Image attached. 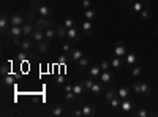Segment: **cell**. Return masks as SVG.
<instances>
[{"instance_id": "obj_1", "label": "cell", "mask_w": 158, "mask_h": 117, "mask_svg": "<svg viewBox=\"0 0 158 117\" xmlns=\"http://www.w3.org/2000/svg\"><path fill=\"white\" fill-rule=\"evenodd\" d=\"M79 40H81V32H79V29L76 27H71V29H68V33H67V41H70V43H73V44H76V43H79Z\"/></svg>"}, {"instance_id": "obj_2", "label": "cell", "mask_w": 158, "mask_h": 117, "mask_svg": "<svg viewBox=\"0 0 158 117\" xmlns=\"http://www.w3.org/2000/svg\"><path fill=\"white\" fill-rule=\"evenodd\" d=\"M144 8H152L150 0H138V2L131 3V11H135V13H141Z\"/></svg>"}, {"instance_id": "obj_3", "label": "cell", "mask_w": 158, "mask_h": 117, "mask_svg": "<svg viewBox=\"0 0 158 117\" xmlns=\"http://www.w3.org/2000/svg\"><path fill=\"white\" fill-rule=\"evenodd\" d=\"M35 27L40 29V30H46V29H49V27H54V22H52L51 18H48V19L40 18V19L35 22Z\"/></svg>"}, {"instance_id": "obj_4", "label": "cell", "mask_w": 158, "mask_h": 117, "mask_svg": "<svg viewBox=\"0 0 158 117\" xmlns=\"http://www.w3.org/2000/svg\"><path fill=\"white\" fill-rule=\"evenodd\" d=\"M8 38H15V36H22V25H10L6 30Z\"/></svg>"}, {"instance_id": "obj_5", "label": "cell", "mask_w": 158, "mask_h": 117, "mask_svg": "<svg viewBox=\"0 0 158 117\" xmlns=\"http://www.w3.org/2000/svg\"><path fill=\"white\" fill-rule=\"evenodd\" d=\"M128 52H127V44L123 43V41H117V44H115V48H114V56L115 57H123V56H127Z\"/></svg>"}, {"instance_id": "obj_6", "label": "cell", "mask_w": 158, "mask_h": 117, "mask_svg": "<svg viewBox=\"0 0 158 117\" xmlns=\"http://www.w3.org/2000/svg\"><path fill=\"white\" fill-rule=\"evenodd\" d=\"M38 16L40 18H43V19H48V18H51V15H52V10H51V6L49 5H46V3H41V6L38 8Z\"/></svg>"}, {"instance_id": "obj_7", "label": "cell", "mask_w": 158, "mask_h": 117, "mask_svg": "<svg viewBox=\"0 0 158 117\" xmlns=\"http://www.w3.org/2000/svg\"><path fill=\"white\" fill-rule=\"evenodd\" d=\"M120 108H122V111H123V114H130L131 111H133L136 106H135V103H133V100H130V98H127V100H122V103H120Z\"/></svg>"}, {"instance_id": "obj_8", "label": "cell", "mask_w": 158, "mask_h": 117, "mask_svg": "<svg viewBox=\"0 0 158 117\" xmlns=\"http://www.w3.org/2000/svg\"><path fill=\"white\" fill-rule=\"evenodd\" d=\"M33 46H35V41L32 40V38H24L22 40V43H21V49L22 51H25V52H32V49H33Z\"/></svg>"}, {"instance_id": "obj_9", "label": "cell", "mask_w": 158, "mask_h": 117, "mask_svg": "<svg viewBox=\"0 0 158 117\" xmlns=\"http://www.w3.org/2000/svg\"><path fill=\"white\" fill-rule=\"evenodd\" d=\"M35 29H36V27H35V24H33L32 21H25V24L22 25V33H24V36H30Z\"/></svg>"}, {"instance_id": "obj_10", "label": "cell", "mask_w": 158, "mask_h": 117, "mask_svg": "<svg viewBox=\"0 0 158 117\" xmlns=\"http://www.w3.org/2000/svg\"><path fill=\"white\" fill-rule=\"evenodd\" d=\"M98 79H100L103 84H112L115 77H114V74H112V73H109V71H103V73L100 74Z\"/></svg>"}, {"instance_id": "obj_11", "label": "cell", "mask_w": 158, "mask_h": 117, "mask_svg": "<svg viewBox=\"0 0 158 117\" xmlns=\"http://www.w3.org/2000/svg\"><path fill=\"white\" fill-rule=\"evenodd\" d=\"M30 38L38 44L40 41H43V40H46V36H44V30H40V29H35L33 30V33L30 35Z\"/></svg>"}, {"instance_id": "obj_12", "label": "cell", "mask_w": 158, "mask_h": 117, "mask_svg": "<svg viewBox=\"0 0 158 117\" xmlns=\"http://www.w3.org/2000/svg\"><path fill=\"white\" fill-rule=\"evenodd\" d=\"M84 57V51L82 49H79V48H73L71 49V52H70V59L73 62H77L79 59H82Z\"/></svg>"}, {"instance_id": "obj_13", "label": "cell", "mask_w": 158, "mask_h": 117, "mask_svg": "<svg viewBox=\"0 0 158 117\" xmlns=\"http://www.w3.org/2000/svg\"><path fill=\"white\" fill-rule=\"evenodd\" d=\"M82 114H84V117H94L97 114V106H94V105L82 106Z\"/></svg>"}, {"instance_id": "obj_14", "label": "cell", "mask_w": 158, "mask_h": 117, "mask_svg": "<svg viewBox=\"0 0 158 117\" xmlns=\"http://www.w3.org/2000/svg\"><path fill=\"white\" fill-rule=\"evenodd\" d=\"M89 67H90V59L85 57V56L76 62V68H77L79 71H81V70H85V68H89Z\"/></svg>"}, {"instance_id": "obj_15", "label": "cell", "mask_w": 158, "mask_h": 117, "mask_svg": "<svg viewBox=\"0 0 158 117\" xmlns=\"http://www.w3.org/2000/svg\"><path fill=\"white\" fill-rule=\"evenodd\" d=\"M10 22H11V25H24V24H25V19H24L21 15L15 13V15L10 16Z\"/></svg>"}, {"instance_id": "obj_16", "label": "cell", "mask_w": 158, "mask_h": 117, "mask_svg": "<svg viewBox=\"0 0 158 117\" xmlns=\"http://www.w3.org/2000/svg\"><path fill=\"white\" fill-rule=\"evenodd\" d=\"M101 73H103V70H101L100 65H94V67H89V74H90L92 77H95V79H98Z\"/></svg>"}, {"instance_id": "obj_17", "label": "cell", "mask_w": 158, "mask_h": 117, "mask_svg": "<svg viewBox=\"0 0 158 117\" xmlns=\"http://www.w3.org/2000/svg\"><path fill=\"white\" fill-rule=\"evenodd\" d=\"M44 36H46L48 41H54L56 38H57V30L54 27H49V29L44 30Z\"/></svg>"}, {"instance_id": "obj_18", "label": "cell", "mask_w": 158, "mask_h": 117, "mask_svg": "<svg viewBox=\"0 0 158 117\" xmlns=\"http://www.w3.org/2000/svg\"><path fill=\"white\" fill-rule=\"evenodd\" d=\"M8 24H11V22H10V18L3 13L2 18H0V29H2V32H3V33H6V30H8V27H10Z\"/></svg>"}, {"instance_id": "obj_19", "label": "cell", "mask_w": 158, "mask_h": 117, "mask_svg": "<svg viewBox=\"0 0 158 117\" xmlns=\"http://www.w3.org/2000/svg\"><path fill=\"white\" fill-rule=\"evenodd\" d=\"M81 30L85 33V35H90L92 32H94V24H92V21H84L82 22V25H81Z\"/></svg>"}, {"instance_id": "obj_20", "label": "cell", "mask_w": 158, "mask_h": 117, "mask_svg": "<svg viewBox=\"0 0 158 117\" xmlns=\"http://www.w3.org/2000/svg\"><path fill=\"white\" fill-rule=\"evenodd\" d=\"M125 57H127V67H135L138 62V56L135 52H128Z\"/></svg>"}, {"instance_id": "obj_21", "label": "cell", "mask_w": 158, "mask_h": 117, "mask_svg": "<svg viewBox=\"0 0 158 117\" xmlns=\"http://www.w3.org/2000/svg\"><path fill=\"white\" fill-rule=\"evenodd\" d=\"M63 114V106L62 105H54V106H51V115H54V117H60Z\"/></svg>"}, {"instance_id": "obj_22", "label": "cell", "mask_w": 158, "mask_h": 117, "mask_svg": "<svg viewBox=\"0 0 158 117\" xmlns=\"http://www.w3.org/2000/svg\"><path fill=\"white\" fill-rule=\"evenodd\" d=\"M97 16H98V13L95 11V10H84V18L87 19V21H95L97 19Z\"/></svg>"}, {"instance_id": "obj_23", "label": "cell", "mask_w": 158, "mask_h": 117, "mask_svg": "<svg viewBox=\"0 0 158 117\" xmlns=\"http://www.w3.org/2000/svg\"><path fill=\"white\" fill-rule=\"evenodd\" d=\"M111 65H112V68H117V70H120L122 67H123V60H122V57H112L111 59Z\"/></svg>"}, {"instance_id": "obj_24", "label": "cell", "mask_w": 158, "mask_h": 117, "mask_svg": "<svg viewBox=\"0 0 158 117\" xmlns=\"http://www.w3.org/2000/svg\"><path fill=\"white\" fill-rule=\"evenodd\" d=\"M56 30H57V38H60V40H65V38H67L68 29L65 27V25H59V27H57Z\"/></svg>"}, {"instance_id": "obj_25", "label": "cell", "mask_w": 158, "mask_h": 117, "mask_svg": "<svg viewBox=\"0 0 158 117\" xmlns=\"http://www.w3.org/2000/svg\"><path fill=\"white\" fill-rule=\"evenodd\" d=\"M49 43H51V41H48V40L40 41V43H38V51H40V52H41V54H46L48 51H49Z\"/></svg>"}, {"instance_id": "obj_26", "label": "cell", "mask_w": 158, "mask_h": 117, "mask_svg": "<svg viewBox=\"0 0 158 117\" xmlns=\"http://www.w3.org/2000/svg\"><path fill=\"white\" fill-rule=\"evenodd\" d=\"M117 95L120 97L122 100H127V98L130 97V89H128V87H120V89L117 90Z\"/></svg>"}, {"instance_id": "obj_27", "label": "cell", "mask_w": 158, "mask_h": 117, "mask_svg": "<svg viewBox=\"0 0 158 117\" xmlns=\"http://www.w3.org/2000/svg\"><path fill=\"white\" fill-rule=\"evenodd\" d=\"M90 92L94 94V95H103V86H101V84H98V82H95L94 86H92Z\"/></svg>"}, {"instance_id": "obj_28", "label": "cell", "mask_w": 158, "mask_h": 117, "mask_svg": "<svg viewBox=\"0 0 158 117\" xmlns=\"http://www.w3.org/2000/svg\"><path fill=\"white\" fill-rule=\"evenodd\" d=\"M84 90H85V87H84V84H82V82H77V84H74V86H73V92H74L76 95L84 94Z\"/></svg>"}, {"instance_id": "obj_29", "label": "cell", "mask_w": 158, "mask_h": 117, "mask_svg": "<svg viewBox=\"0 0 158 117\" xmlns=\"http://www.w3.org/2000/svg\"><path fill=\"white\" fill-rule=\"evenodd\" d=\"M141 94H142V95H146V97H150V94H152V89L149 87V84H146V82H141Z\"/></svg>"}, {"instance_id": "obj_30", "label": "cell", "mask_w": 158, "mask_h": 117, "mask_svg": "<svg viewBox=\"0 0 158 117\" xmlns=\"http://www.w3.org/2000/svg\"><path fill=\"white\" fill-rule=\"evenodd\" d=\"M114 97H117V90L114 89V87H111V89H108L106 90V94H104V98H106L108 101H111Z\"/></svg>"}, {"instance_id": "obj_31", "label": "cell", "mask_w": 158, "mask_h": 117, "mask_svg": "<svg viewBox=\"0 0 158 117\" xmlns=\"http://www.w3.org/2000/svg\"><path fill=\"white\" fill-rule=\"evenodd\" d=\"M41 3H43V0H30V2H29L32 11H38V8L41 6Z\"/></svg>"}, {"instance_id": "obj_32", "label": "cell", "mask_w": 158, "mask_h": 117, "mask_svg": "<svg viewBox=\"0 0 158 117\" xmlns=\"http://www.w3.org/2000/svg\"><path fill=\"white\" fill-rule=\"evenodd\" d=\"M141 18H142V21H149L150 18H152V13H150V8H144L141 13Z\"/></svg>"}, {"instance_id": "obj_33", "label": "cell", "mask_w": 158, "mask_h": 117, "mask_svg": "<svg viewBox=\"0 0 158 117\" xmlns=\"http://www.w3.org/2000/svg\"><path fill=\"white\" fill-rule=\"evenodd\" d=\"M95 81H97L95 77H92V76H89L87 79H85V81L82 82V84H84V87H85V90H90V89H92V86L95 84Z\"/></svg>"}, {"instance_id": "obj_34", "label": "cell", "mask_w": 158, "mask_h": 117, "mask_svg": "<svg viewBox=\"0 0 158 117\" xmlns=\"http://www.w3.org/2000/svg\"><path fill=\"white\" fill-rule=\"evenodd\" d=\"M15 84V76H11V74H6L3 76V86L8 87V86H13Z\"/></svg>"}, {"instance_id": "obj_35", "label": "cell", "mask_w": 158, "mask_h": 117, "mask_svg": "<svg viewBox=\"0 0 158 117\" xmlns=\"http://www.w3.org/2000/svg\"><path fill=\"white\" fill-rule=\"evenodd\" d=\"M109 103H111V108H120V103H122V98H120V97L117 95V97H114V98H112V100H111Z\"/></svg>"}, {"instance_id": "obj_36", "label": "cell", "mask_w": 158, "mask_h": 117, "mask_svg": "<svg viewBox=\"0 0 158 117\" xmlns=\"http://www.w3.org/2000/svg\"><path fill=\"white\" fill-rule=\"evenodd\" d=\"M63 25H65V27H67V29H71V27H74V19L73 18H70V16H67V18H65V21H63Z\"/></svg>"}, {"instance_id": "obj_37", "label": "cell", "mask_w": 158, "mask_h": 117, "mask_svg": "<svg viewBox=\"0 0 158 117\" xmlns=\"http://www.w3.org/2000/svg\"><path fill=\"white\" fill-rule=\"evenodd\" d=\"M71 59H70V54H65L63 52V56H60L59 59H57V62L60 63V65H65V63H67V62H70Z\"/></svg>"}, {"instance_id": "obj_38", "label": "cell", "mask_w": 158, "mask_h": 117, "mask_svg": "<svg viewBox=\"0 0 158 117\" xmlns=\"http://www.w3.org/2000/svg\"><path fill=\"white\" fill-rule=\"evenodd\" d=\"M135 115H136V117H147V115H149V112H147L146 109H144V108H138V109L135 111Z\"/></svg>"}, {"instance_id": "obj_39", "label": "cell", "mask_w": 158, "mask_h": 117, "mask_svg": "<svg viewBox=\"0 0 158 117\" xmlns=\"http://www.w3.org/2000/svg\"><path fill=\"white\" fill-rule=\"evenodd\" d=\"M100 67H101V70H103V71H109L112 65H111V62H108V60H103V62L100 63Z\"/></svg>"}, {"instance_id": "obj_40", "label": "cell", "mask_w": 158, "mask_h": 117, "mask_svg": "<svg viewBox=\"0 0 158 117\" xmlns=\"http://www.w3.org/2000/svg\"><path fill=\"white\" fill-rule=\"evenodd\" d=\"M71 49H73V43H70V41H65L63 43V52L65 54H70Z\"/></svg>"}, {"instance_id": "obj_41", "label": "cell", "mask_w": 158, "mask_h": 117, "mask_svg": "<svg viewBox=\"0 0 158 117\" xmlns=\"http://www.w3.org/2000/svg\"><path fill=\"white\" fill-rule=\"evenodd\" d=\"M10 67H11L10 63H3V65H2V68H0V71H2V74H3V76L10 74Z\"/></svg>"}, {"instance_id": "obj_42", "label": "cell", "mask_w": 158, "mask_h": 117, "mask_svg": "<svg viewBox=\"0 0 158 117\" xmlns=\"http://www.w3.org/2000/svg\"><path fill=\"white\" fill-rule=\"evenodd\" d=\"M29 56H30V52H25V51H22V52L18 56V60H21V62H25L29 59Z\"/></svg>"}, {"instance_id": "obj_43", "label": "cell", "mask_w": 158, "mask_h": 117, "mask_svg": "<svg viewBox=\"0 0 158 117\" xmlns=\"http://www.w3.org/2000/svg\"><path fill=\"white\" fill-rule=\"evenodd\" d=\"M76 98V94L73 92V90H71V92H65V100H67V101H73Z\"/></svg>"}, {"instance_id": "obj_44", "label": "cell", "mask_w": 158, "mask_h": 117, "mask_svg": "<svg viewBox=\"0 0 158 117\" xmlns=\"http://www.w3.org/2000/svg\"><path fill=\"white\" fill-rule=\"evenodd\" d=\"M142 73V67H133V68H131V74H133V76H139Z\"/></svg>"}, {"instance_id": "obj_45", "label": "cell", "mask_w": 158, "mask_h": 117, "mask_svg": "<svg viewBox=\"0 0 158 117\" xmlns=\"http://www.w3.org/2000/svg\"><path fill=\"white\" fill-rule=\"evenodd\" d=\"M131 87H133V90H135V92L136 94H141V82H133V86H131Z\"/></svg>"}, {"instance_id": "obj_46", "label": "cell", "mask_w": 158, "mask_h": 117, "mask_svg": "<svg viewBox=\"0 0 158 117\" xmlns=\"http://www.w3.org/2000/svg\"><path fill=\"white\" fill-rule=\"evenodd\" d=\"M92 6V0H82V8L84 10H89Z\"/></svg>"}, {"instance_id": "obj_47", "label": "cell", "mask_w": 158, "mask_h": 117, "mask_svg": "<svg viewBox=\"0 0 158 117\" xmlns=\"http://www.w3.org/2000/svg\"><path fill=\"white\" fill-rule=\"evenodd\" d=\"M73 115H74V117H82V115H84V114H82V109H74V111H73Z\"/></svg>"}, {"instance_id": "obj_48", "label": "cell", "mask_w": 158, "mask_h": 117, "mask_svg": "<svg viewBox=\"0 0 158 117\" xmlns=\"http://www.w3.org/2000/svg\"><path fill=\"white\" fill-rule=\"evenodd\" d=\"M73 90V86H65V92H71Z\"/></svg>"}, {"instance_id": "obj_49", "label": "cell", "mask_w": 158, "mask_h": 117, "mask_svg": "<svg viewBox=\"0 0 158 117\" xmlns=\"http://www.w3.org/2000/svg\"><path fill=\"white\" fill-rule=\"evenodd\" d=\"M156 32H158V27H156Z\"/></svg>"}]
</instances>
